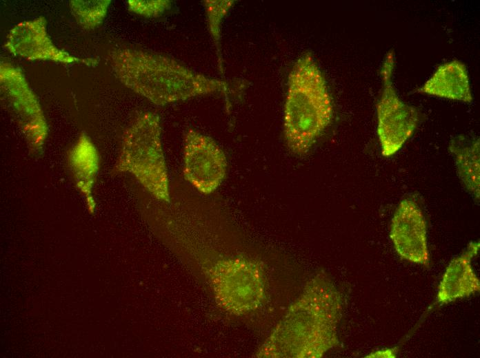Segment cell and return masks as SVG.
I'll return each instance as SVG.
<instances>
[{
	"mask_svg": "<svg viewBox=\"0 0 480 358\" xmlns=\"http://www.w3.org/2000/svg\"><path fill=\"white\" fill-rule=\"evenodd\" d=\"M225 154L210 137L189 129L184 137L183 176L199 192L209 194L222 182L226 173Z\"/></svg>",
	"mask_w": 480,
	"mask_h": 358,
	"instance_id": "cell-8",
	"label": "cell"
},
{
	"mask_svg": "<svg viewBox=\"0 0 480 358\" xmlns=\"http://www.w3.org/2000/svg\"><path fill=\"white\" fill-rule=\"evenodd\" d=\"M332 103L326 79L312 53L294 63L288 81L284 106V136L289 149L306 154L332 118Z\"/></svg>",
	"mask_w": 480,
	"mask_h": 358,
	"instance_id": "cell-3",
	"label": "cell"
},
{
	"mask_svg": "<svg viewBox=\"0 0 480 358\" xmlns=\"http://www.w3.org/2000/svg\"><path fill=\"white\" fill-rule=\"evenodd\" d=\"M417 92L466 103L473 101L467 67L458 60L441 64Z\"/></svg>",
	"mask_w": 480,
	"mask_h": 358,
	"instance_id": "cell-12",
	"label": "cell"
},
{
	"mask_svg": "<svg viewBox=\"0 0 480 358\" xmlns=\"http://www.w3.org/2000/svg\"><path fill=\"white\" fill-rule=\"evenodd\" d=\"M479 247V242H471L461 255L450 261L438 286L435 304H446L480 291V281L472 266Z\"/></svg>",
	"mask_w": 480,
	"mask_h": 358,
	"instance_id": "cell-11",
	"label": "cell"
},
{
	"mask_svg": "<svg viewBox=\"0 0 480 358\" xmlns=\"http://www.w3.org/2000/svg\"><path fill=\"white\" fill-rule=\"evenodd\" d=\"M69 165L76 186L86 197L90 213H94L96 203L92 189L99 169V160L97 150L89 136L82 133L68 154Z\"/></svg>",
	"mask_w": 480,
	"mask_h": 358,
	"instance_id": "cell-13",
	"label": "cell"
},
{
	"mask_svg": "<svg viewBox=\"0 0 480 358\" xmlns=\"http://www.w3.org/2000/svg\"><path fill=\"white\" fill-rule=\"evenodd\" d=\"M394 66V53L390 50L380 70L382 90L377 105V135L381 154L386 157L401 149L421 120L420 112L402 101L397 94L392 82Z\"/></svg>",
	"mask_w": 480,
	"mask_h": 358,
	"instance_id": "cell-6",
	"label": "cell"
},
{
	"mask_svg": "<svg viewBox=\"0 0 480 358\" xmlns=\"http://www.w3.org/2000/svg\"><path fill=\"white\" fill-rule=\"evenodd\" d=\"M110 3V0H72L70 7L77 23L90 30L102 23Z\"/></svg>",
	"mask_w": 480,
	"mask_h": 358,
	"instance_id": "cell-16",
	"label": "cell"
},
{
	"mask_svg": "<svg viewBox=\"0 0 480 358\" xmlns=\"http://www.w3.org/2000/svg\"><path fill=\"white\" fill-rule=\"evenodd\" d=\"M46 23L43 16L17 23L10 30L4 47L10 54L30 61L83 63L87 65L97 63L95 59H80L58 48L47 32Z\"/></svg>",
	"mask_w": 480,
	"mask_h": 358,
	"instance_id": "cell-9",
	"label": "cell"
},
{
	"mask_svg": "<svg viewBox=\"0 0 480 358\" xmlns=\"http://www.w3.org/2000/svg\"><path fill=\"white\" fill-rule=\"evenodd\" d=\"M343 299L324 272L312 277L255 354L259 358H320L338 346Z\"/></svg>",
	"mask_w": 480,
	"mask_h": 358,
	"instance_id": "cell-1",
	"label": "cell"
},
{
	"mask_svg": "<svg viewBox=\"0 0 480 358\" xmlns=\"http://www.w3.org/2000/svg\"><path fill=\"white\" fill-rule=\"evenodd\" d=\"M234 0H206L205 7L209 33L216 48L219 70L223 73V61L221 51V29L223 18L235 3Z\"/></svg>",
	"mask_w": 480,
	"mask_h": 358,
	"instance_id": "cell-15",
	"label": "cell"
},
{
	"mask_svg": "<svg viewBox=\"0 0 480 358\" xmlns=\"http://www.w3.org/2000/svg\"><path fill=\"white\" fill-rule=\"evenodd\" d=\"M452 154L457 171L465 189L477 200L480 196L479 140L459 135L452 138L448 146Z\"/></svg>",
	"mask_w": 480,
	"mask_h": 358,
	"instance_id": "cell-14",
	"label": "cell"
},
{
	"mask_svg": "<svg viewBox=\"0 0 480 358\" xmlns=\"http://www.w3.org/2000/svg\"><path fill=\"white\" fill-rule=\"evenodd\" d=\"M390 237L400 257L429 267L426 222L414 200L406 198L399 204L391 220Z\"/></svg>",
	"mask_w": 480,
	"mask_h": 358,
	"instance_id": "cell-10",
	"label": "cell"
},
{
	"mask_svg": "<svg viewBox=\"0 0 480 358\" xmlns=\"http://www.w3.org/2000/svg\"><path fill=\"white\" fill-rule=\"evenodd\" d=\"M161 134L157 114L146 112L139 115L124 134L114 171L131 173L157 199L169 202V181Z\"/></svg>",
	"mask_w": 480,
	"mask_h": 358,
	"instance_id": "cell-4",
	"label": "cell"
},
{
	"mask_svg": "<svg viewBox=\"0 0 480 358\" xmlns=\"http://www.w3.org/2000/svg\"><path fill=\"white\" fill-rule=\"evenodd\" d=\"M0 92L3 107L20 129L34 154H40L48 127L41 107L22 72L8 62L0 63Z\"/></svg>",
	"mask_w": 480,
	"mask_h": 358,
	"instance_id": "cell-7",
	"label": "cell"
},
{
	"mask_svg": "<svg viewBox=\"0 0 480 358\" xmlns=\"http://www.w3.org/2000/svg\"><path fill=\"white\" fill-rule=\"evenodd\" d=\"M108 56L114 75L124 86L159 106L213 94L228 99L245 87L241 81L211 78L172 58L143 50L117 48Z\"/></svg>",
	"mask_w": 480,
	"mask_h": 358,
	"instance_id": "cell-2",
	"label": "cell"
},
{
	"mask_svg": "<svg viewBox=\"0 0 480 358\" xmlns=\"http://www.w3.org/2000/svg\"><path fill=\"white\" fill-rule=\"evenodd\" d=\"M397 355V348L375 350L365 356L368 358H394Z\"/></svg>",
	"mask_w": 480,
	"mask_h": 358,
	"instance_id": "cell-18",
	"label": "cell"
},
{
	"mask_svg": "<svg viewBox=\"0 0 480 358\" xmlns=\"http://www.w3.org/2000/svg\"><path fill=\"white\" fill-rule=\"evenodd\" d=\"M210 276L216 302L232 315L249 314L266 298L264 271L254 260L241 257L220 260Z\"/></svg>",
	"mask_w": 480,
	"mask_h": 358,
	"instance_id": "cell-5",
	"label": "cell"
},
{
	"mask_svg": "<svg viewBox=\"0 0 480 358\" xmlns=\"http://www.w3.org/2000/svg\"><path fill=\"white\" fill-rule=\"evenodd\" d=\"M127 4L130 12L148 18L159 17L171 8L168 0H129Z\"/></svg>",
	"mask_w": 480,
	"mask_h": 358,
	"instance_id": "cell-17",
	"label": "cell"
}]
</instances>
